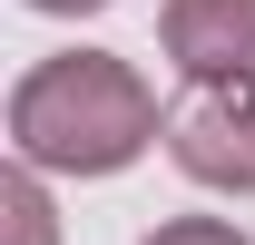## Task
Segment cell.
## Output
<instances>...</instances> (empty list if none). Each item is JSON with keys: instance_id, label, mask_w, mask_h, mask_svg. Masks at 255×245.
<instances>
[{"instance_id": "3957f363", "label": "cell", "mask_w": 255, "mask_h": 245, "mask_svg": "<svg viewBox=\"0 0 255 245\" xmlns=\"http://www.w3.org/2000/svg\"><path fill=\"white\" fill-rule=\"evenodd\" d=\"M157 39L187 79H255V0H167Z\"/></svg>"}, {"instance_id": "8992f818", "label": "cell", "mask_w": 255, "mask_h": 245, "mask_svg": "<svg viewBox=\"0 0 255 245\" xmlns=\"http://www.w3.org/2000/svg\"><path fill=\"white\" fill-rule=\"evenodd\" d=\"M30 10H49V20H79V10H108V0H30Z\"/></svg>"}, {"instance_id": "277c9868", "label": "cell", "mask_w": 255, "mask_h": 245, "mask_svg": "<svg viewBox=\"0 0 255 245\" xmlns=\"http://www.w3.org/2000/svg\"><path fill=\"white\" fill-rule=\"evenodd\" d=\"M0 216H10V245H59L49 196H39V167H10V177H0Z\"/></svg>"}, {"instance_id": "7a4b0ae2", "label": "cell", "mask_w": 255, "mask_h": 245, "mask_svg": "<svg viewBox=\"0 0 255 245\" xmlns=\"http://www.w3.org/2000/svg\"><path fill=\"white\" fill-rule=\"evenodd\" d=\"M167 157L216 196H255V79H187L167 108Z\"/></svg>"}, {"instance_id": "5b68a950", "label": "cell", "mask_w": 255, "mask_h": 245, "mask_svg": "<svg viewBox=\"0 0 255 245\" xmlns=\"http://www.w3.org/2000/svg\"><path fill=\"white\" fill-rule=\"evenodd\" d=\"M147 245H255L246 226H226V216H177V226H157Z\"/></svg>"}, {"instance_id": "6da1fadb", "label": "cell", "mask_w": 255, "mask_h": 245, "mask_svg": "<svg viewBox=\"0 0 255 245\" xmlns=\"http://www.w3.org/2000/svg\"><path fill=\"white\" fill-rule=\"evenodd\" d=\"M167 137L157 89L108 49H59L10 89V157L39 177H118Z\"/></svg>"}]
</instances>
